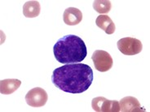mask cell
Wrapping results in <instances>:
<instances>
[{
    "mask_svg": "<svg viewBox=\"0 0 150 112\" xmlns=\"http://www.w3.org/2000/svg\"><path fill=\"white\" fill-rule=\"evenodd\" d=\"M52 81L56 87L66 93H83L92 84L93 71L87 64H66L53 71Z\"/></svg>",
    "mask_w": 150,
    "mask_h": 112,
    "instance_id": "obj_1",
    "label": "cell"
},
{
    "mask_svg": "<svg viewBox=\"0 0 150 112\" xmlns=\"http://www.w3.org/2000/svg\"><path fill=\"white\" fill-rule=\"evenodd\" d=\"M56 60L61 64L80 63L87 55V49L83 40L76 35H67L60 38L53 47Z\"/></svg>",
    "mask_w": 150,
    "mask_h": 112,
    "instance_id": "obj_2",
    "label": "cell"
},
{
    "mask_svg": "<svg viewBox=\"0 0 150 112\" xmlns=\"http://www.w3.org/2000/svg\"><path fill=\"white\" fill-rule=\"evenodd\" d=\"M117 46L125 55H135L142 51V42L134 37H124L117 42Z\"/></svg>",
    "mask_w": 150,
    "mask_h": 112,
    "instance_id": "obj_3",
    "label": "cell"
},
{
    "mask_svg": "<svg viewBox=\"0 0 150 112\" xmlns=\"http://www.w3.org/2000/svg\"><path fill=\"white\" fill-rule=\"evenodd\" d=\"M91 60L96 69L100 72H105L110 70L113 64L111 55L107 51L101 50H96L91 56Z\"/></svg>",
    "mask_w": 150,
    "mask_h": 112,
    "instance_id": "obj_4",
    "label": "cell"
},
{
    "mask_svg": "<svg viewBox=\"0 0 150 112\" xmlns=\"http://www.w3.org/2000/svg\"><path fill=\"white\" fill-rule=\"evenodd\" d=\"M48 99L45 90L39 87L30 90L25 95L26 103L32 107H42L47 103Z\"/></svg>",
    "mask_w": 150,
    "mask_h": 112,
    "instance_id": "obj_5",
    "label": "cell"
},
{
    "mask_svg": "<svg viewBox=\"0 0 150 112\" xmlns=\"http://www.w3.org/2000/svg\"><path fill=\"white\" fill-rule=\"evenodd\" d=\"M91 106L97 112H119L120 105L116 100L111 101L104 97H95L91 101Z\"/></svg>",
    "mask_w": 150,
    "mask_h": 112,
    "instance_id": "obj_6",
    "label": "cell"
},
{
    "mask_svg": "<svg viewBox=\"0 0 150 112\" xmlns=\"http://www.w3.org/2000/svg\"><path fill=\"white\" fill-rule=\"evenodd\" d=\"M120 111L122 112H139L145 111L140 106L139 102L134 97L127 96L121 99L120 102Z\"/></svg>",
    "mask_w": 150,
    "mask_h": 112,
    "instance_id": "obj_7",
    "label": "cell"
},
{
    "mask_svg": "<svg viewBox=\"0 0 150 112\" xmlns=\"http://www.w3.org/2000/svg\"><path fill=\"white\" fill-rule=\"evenodd\" d=\"M64 24L67 25H77L83 20L82 11L76 8H69L65 9L63 15Z\"/></svg>",
    "mask_w": 150,
    "mask_h": 112,
    "instance_id": "obj_8",
    "label": "cell"
},
{
    "mask_svg": "<svg viewBox=\"0 0 150 112\" xmlns=\"http://www.w3.org/2000/svg\"><path fill=\"white\" fill-rule=\"evenodd\" d=\"M21 85V81L17 79H5L0 82V93L8 95L18 90Z\"/></svg>",
    "mask_w": 150,
    "mask_h": 112,
    "instance_id": "obj_9",
    "label": "cell"
},
{
    "mask_svg": "<svg viewBox=\"0 0 150 112\" xmlns=\"http://www.w3.org/2000/svg\"><path fill=\"white\" fill-rule=\"evenodd\" d=\"M96 24L100 29L104 30L107 34H112L115 32L116 27L112 19L107 15H100L96 20Z\"/></svg>",
    "mask_w": 150,
    "mask_h": 112,
    "instance_id": "obj_10",
    "label": "cell"
},
{
    "mask_svg": "<svg viewBox=\"0 0 150 112\" xmlns=\"http://www.w3.org/2000/svg\"><path fill=\"white\" fill-rule=\"evenodd\" d=\"M41 6L40 4L35 1H28L23 6V14L27 18H34L40 14Z\"/></svg>",
    "mask_w": 150,
    "mask_h": 112,
    "instance_id": "obj_11",
    "label": "cell"
},
{
    "mask_svg": "<svg viewBox=\"0 0 150 112\" xmlns=\"http://www.w3.org/2000/svg\"><path fill=\"white\" fill-rule=\"evenodd\" d=\"M112 8L111 2L109 0H96L94 1L93 8L100 14L109 13Z\"/></svg>",
    "mask_w": 150,
    "mask_h": 112,
    "instance_id": "obj_12",
    "label": "cell"
}]
</instances>
